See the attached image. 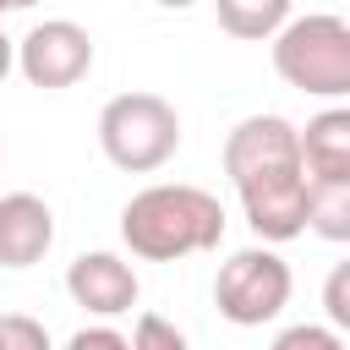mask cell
Returning a JSON list of instances; mask_svg holds the SVG:
<instances>
[{
    "mask_svg": "<svg viewBox=\"0 0 350 350\" xmlns=\"http://www.w3.org/2000/svg\"><path fill=\"white\" fill-rule=\"evenodd\" d=\"M306 230L350 241V180H306Z\"/></svg>",
    "mask_w": 350,
    "mask_h": 350,
    "instance_id": "obj_11",
    "label": "cell"
},
{
    "mask_svg": "<svg viewBox=\"0 0 350 350\" xmlns=\"http://www.w3.org/2000/svg\"><path fill=\"white\" fill-rule=\"evenodd\" d=\"M16 71L33 88H44V93L77 88L93 71V38H88V27H77L71 16H49V22L27 27L16 38Z\"/></svg>",
    "mask_w": 350,
    "mask_h": 350,
    "instance_id": "obj_6",
    "label": "cell"
},
{
    "mask_svg": "<svg viewBox=\"0 0 350 350\" xmlns=\"http://www.w3.org/2000/svg\"><path fill=\"white\" fill-rule=\"evenodd\" d=\"M0 350H55L49 345V328L27 312H5L0 317Z\"/></svg>",
    "mask_w": 350,
    "mask_h": 350,
    "instance_id": "obj_13",
    "label": "cell"
},
{
    "mask_svg": "<svg viewBox=\"0 0 350 350\" xmlns=\"http://www.w3.org/2000/svg\"><path fill=\"white\" fill-rule=\"evenodd\" d=\"M126 345H131V350H191V345H186V334H180L170 317H159V312H142Z\"/></svg>",
    "mask_w": 350,
    "mask_h": 350,
    "instance_id": "obj_12",
    "label": "cell"
},
{
    "mask_svg": "<svg viewBox=\"0 0 350 350\" xmlns=\"http://www.w3.org/2000/svg\"><path fill=\"white\" fill-rule=\"evenodd\" d=\"M295 131L301 126H290L284 115H246L224 137V175L262 246L306 235V170Z\"/></svg>",
    "mask_w": 350,
    "mask_h": 350,
    "instance_id": "obj_1",
    "label": "cell"
},
{
    "mask_svg": "<svg viewBox=\"0 0 350 350\" xmlns=\"http://www.w3.org/2000/svg\"><path fill=\"white\" fill-rule=\"evenodd\" d=\"M295 142H301L306 180H350V109L345 104L312 115L306 131H295Z\"/></svg>",
    "mask_w": 350,
    "mask_h": 350,
    "instance_id": "obj_9",
    "label": "cell"
},
{
    "mask_svg": "<svg viewBox=\"0 0 350 350\" xmlns=\"http://www.w3.org/2000/svg\"><path fill=\"white\" fill-rule=\"evenodd\" d=\"M268 350H345V334L339 328H323V323H295Z\"/></svg>",
    "mask_w": 350,
    "mask_h": 350,
    "instance_id": "obj_14",
    "label": "cell"
},
{
    "mask_svg": "<svg viewBox=\"0 0 350 350\" xmlns=\"http://www.w3.org/2000/svg\"><path fill=\"white\" fill-rule=\"evenodd\" d=\"M0 16H5V0H0Z\"/></svg>",
    "mask_w": 350,
    "mask_h": 350,
    "instance_id": "obj_20",
    "label": "cell"
},
{
    "mask_svg": "<svg viewBox=\"0 0 350 350\" xmlns=\"http://www.w3.org/2000/svg\"><path fill=\"white\" fill-rule=\"evenodd\" d=\"M55 246V213L33 191L0 197V268H33Z\"/></svg>",
    "mask_w": 350,
    "mask_h": 350,
    "instance_id": "obj_8",
    "label": "cell"
},
{
    "mask_svg": "<svg viewBox=\"0 0 350 350\" xmlns=\"http://www.w3.org/2000/svg\"><path fill=\"white\" fill-rule=\"evenodd\" d=\"M98 148L126 175H153L180 148V115L164 93H115L98 109Z\"/></svg>",
    "mask_w": 350,
    "mask_h": 350,
    "instance_id": "obj_4",
    "label": "cell"
},
{
    "mask_svg": "<svg viewBox=\"0 0 350 350\" xmlns=\"http://www.w3.org/2000/svg\"><path fill=\"white\" fill-rule=\"evenodd\" d=\"M153 5H164V11H186V5H197V0H153Z\"/></svg>",
    "mask_w": 350,
    "mask_h": 350,
    "instance_id": "obj_18",
    "label": "cell"
},
{
    "mask_svg": "<svg viewBox=\"0 0 350 350\" xmlns=\"http://www.w3.org/2000/svg\"><path fill=\"white\" fill-rule=\"evenodd\" d=\"M66 290H71V301L82 306V312H93V317H120V312H131L137 306V268L120 257V252H82V257H71V268H66Z\"/></svg>",
    "mask_w": 350,
    "mask_h": 350,
    "instance_id": "obj_7",
    "label": "cell"
},
{
    "mask_svg": "<svg viewBox=\"0 0 350 350\" xmlns=\"http://www.w3.org/2000/svg\"><path fill=\"white\" fill-rule=\"evenodd\" d=\"M290 262L273 252V246H241L219 262V279H213V306L224 323L235 328H262L273 323L284 306H290Z\"/></svg>",
    "mask_w": 350,
    "mask_h": 350,
    "instance_id": "obj_5",
    "label": "cell"
},
{
    "mask_svg": "<svg viewBox=\"0 0 350 350\" xmlns=\"http://www.w3.org/2000/svg\"><path fill=\"white\" fill-rule=\"evenodd\" d=\"M66 350H131V345H126V334H115V328L93 323V328H77V334L66 339Z\"/></svg>",
    "mask_w": 350,
    "mask_h": 350,
    "instance_id": "obj_16",
    "label": "cell"
},
{
    "mask_svg": "<svg viewBox=\"0 0 350 350\" xmlns=\"http://www.w3.org/2000/svg\"><path fill=\"white\" fill-rule=\"evenodd\" d=\"M27 5H38V0H5V11H27Z\"/></svg>",
    "mask_w": 350,
    "mask_h": 350,
    "instance_id": "obj_19",
    "label": "cell"
},
{
    "mask_svg": "<svg viewBox=\"0 0 350 350\" xmlns=\"http://www.w3.org/2000/svg\"><path fill=\"white\" fill-rule=\"evenodd\" d=\"M273 71L312 98H345L350 93V22L334 11L290 16L273 33Z\"/></svg>",
    "mask_w": 350,
    "mask_h": 350,
    "instance_id": "obj_3",
    "label": "cell"
},
{
    "mask_svg": "<svg viewBox=\"0 0 350 350\" xmlns=\"http://www.w3.org/2000/svg\"><path fill=\"white\" fill-rule=\"evenodd\" d=\"M290 5H295V0H213L219 27H224L230 38H246V44L273 38V33L290 22Z\"/></svg>",
    "mask_w": 350,
    "mask_h": 350,
    "instance_id": "obj_10",
    "label": "cell"
},
{
    "mask_svg": "<svg viewBox=\"0 0 350 350\" xmlns=\"http://www.w3.org/2000/svg\"><path fill=\"white\" fill-rule=\"evenodd\" d=\"M11 66H16V44L0 33V82H5V71H11Z\"/></svg>",
    "mask_w": 350,
    "mask_h": 350,
    "instance_id": "obj_17",
    "label": "cell"
},
{
    "mask_svg": "<svg viewBox=\"0 0 350 350\" xmlns=\"http://www.w3.org/2000/svg\"><path fill=\"white\" fill-rule=\"evenodd\" d=\"M120 241L142 262H180L224 241V208L202 186L159 180V186H142L120 208Z\"/></svg>",
    "mask_w": 350,
    "mask_h": 350,
    "instance_id": "obj_2",
    "label": "cell"
},
{
    "mask_svg": "<svg viewBox=\"0 0 350 350\" xmlns=\"http://www.w3.org/2000/svg\"><path fill=\"white\" fill-rule=\"evenodd\" d=\"M323 306H328V328H350V262H339L323 284Z\"/></svg>",
    "mask_w": 350,
    "mask_h": 350,
    "instance_id": "obj_15",
    "label": "cell"
}]
</instances>
